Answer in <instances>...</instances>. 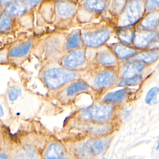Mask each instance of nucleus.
Masks as SVG:
<instances>
[{
  "mask_svg": "<svg viewBox=\"0 0 159 159\" xmlns=\"http://www.w3.org/2000/svg\"><path fill=\"white\" fill-rule=\"evenodd\" d=\"M78 76L77 73L66 68H51L44 74V80L47 86L51 89H56Z\"/></svg>",
  "mask_w": 159,
  "mask_h": 159,
  "instance_id": "1",
  "label": "nucleus"
},
{
  "mask_svg": "<svg viewBox=\"0 0 159 159\" xmlns=\"http://www.w3.org/2000/svg\"><path fill=\"white\" fill-rule=\"evenodd\" d=\"M113 112L114 106L106 102V104H96L83 110L80 116L84 121L101 122L109 120Z\"/></svg>",
  "mask_w": 159,
  "mask_h": 159,
  "instance_id": "2",
  "label": "nucleus"
},
{
  "mask_svg": "<svg viewBox=\"0 0 159 159\" xmlns=\"http://www.w3.org/2000/svg\"><path fill=\"white\" fill-rule=\"evenodd\" d=\"M143 3L141 0H129L124 7L123 14L121 16L122 27L130 26L137 22L143 13Z\"/></svg>",
  "mask_w": 159,
  "mask_h": 159,
  "instance_id": "3",
  "label": "nucleus"
},
{
  "mask_svg": "<svg viewBox=\"0 0 159 159\" xmlns=\"http://www.w3.org/2000/svg\"><path fill=\"white\" fill-rule=\"evenodd\" d=\"M112 30L109 28H101L83 33L81 40L85 46L97 48L102 45L110 37Z\"/></svg>",
  "mask_w": 159,
  "mask_h": 159,
  "instance_id": "4",
  "label": "nucleus"
},
{
  "mask_svg": "<svg viewBox=\"0 0 159 159\" xmlns=\"http://www.w3.org/2000/svg\"><path fill=\"white\" fill-rule=\"evenodd\" d=\"M158 42V34L154 31H141L135 32L132 43L137 49L149 48Z\"/></svg>",
  "mask_w": 159,
  "mask_h": 159,
  "instance_id": "5",
  "label": "nucleus"
},
{
  "mask_svg": "<svg viewBox=\"0 0 159 159\" xmlns=\"http://www.w3.org/2000/svg\"><path fill=\"white\" fill-rule=\"evenodd\" d=\"M85 52L81 49L74 50L68 53L63 61V65L68 68L73 69L82 65L85 61Z\"/></svg>",
  "mask_w": 159,
  "mask_h": 159,
  "instance_id": "6",
  "label": "nucleus"
},
{
  "mask_svg": "<svg viewBox=\"0 0 159 159\" xmlns=\"http://www.w3.org/2000/svg\"><path fill=\"white\" fill-rule=\"evenodd\" d=\"M117 80V75L111 70L100 72L94 80V84L99 89H104L112 85Z\"/></svg>",
  "mask_w": 159,
  "mask_h": 159,
  "instance_id": "7",
  "label": "nucleus"
},
{
  "mask_svg": "<svg viewBox=\"0 0 159 159\" xmlns=\"http://www.w3.org/2000/svg\"><path fill=\"white\" fill-rule=\"evenodd\" d=\"M145 66V64L142 62L132 60L124 65L120 76L122 79H129L136 76L144 69Z\"/></svg>",
  "mask_w": 159,
  "mask_h": 159,
  "instance_id": "8",
  "label": "nucleus"
},
{
  "mask_svg": "<svg viewBox=\"0 0 159 159\" xmlns=\"http://www.w3.org/2000/svg\"><path fill=\"white\" fill-rule=\"evenodd\" d=\"M112 53L117 58L125 60L134 57L138 53L137 49L123 43H117L112 47Z\"/></svg>",
  "mask_w": 159,
  "mask_h": 159,
  "instance_id": "9",
  "label": "nucleus"
},
{
  "mask_svg": "<svg viewBox=\"0 0 159 159\" xmlns=\"http://www.w3.org/2000/svg\"><path fill=\"white\" fill-rule=\"evenodd\" d=\"M158 13L153 11L146 16L140 22L139 28L141 31H153L158 27Z\"/></svg>",
  "mask_w": 159,
  "mask_h": 159,
  "instance_id": "10",
  "label": "nucleus"
},
{
  "mask_svg": "<svg viewBox=\"0 0 159 159\" xmlns=\"http://www.w3.org/2000/svg\"><path fill=\"white\" fill-rule=\"evenodd\" d=\"M10 159H37L34 149L30 147H22L14 152L8 150Z\"/></svg>",
  "mask_w": 159,
  "mask_h": 159,
  "instance_id": "11",
  "label": "nucleus"
},
{
  "mask_svg": "<svg viewBox=\"0 0 159 159\" xmlns=\"http://www.w3.org/2000/svg\"><path fill=\"white\" fill-rule=\"evenodd\" d=\"M32 43L30 41L12 47L9 52V56L12 58H17L26 55L30 50Z\"/></svg>",
  "mask_w": 159,
  "mask_h": 159,
  "instance_id": "12",
  "label": "nucleus"
},
{
  "mask_svg": "<svg viewBox=\"0 0 159 159\" xmlns=\"http://www.w3.org/2000/svg\"><path fill=\"white\" fill-rule=\"evenodd\" d=\"M86 148L94 155L101 154L107 147L108 141L99 139H93L86 143Z\"/></svg>",
  "mask_w": 159,
  "mask_h": 159,
  "instance_id": "13",
  "label": "nucleus"
},
{
  "mask_svg": "<svg viewBox=\"0 0 159 159\" xmlns=\"http://www.w3.org/2000/svg\"><path fill=\"white\" fill-rule=\"evenodd\" d=\"M135 30L130 26H124L117 32V36L121 43L130 45L132 43Z\"/></svg>",
  "mask_w": 159,
  "mask_h": 159,
  "instance_id": "14",
  "label": "nucleus"
},
{
  "mask_svg": "<svg viewBox=\"0 0 159 159\" xmlns=\"http://www.w3.org/2000/svg\"><path fill=\"white\" fill-rule=\"evenodd\" d=\"M158 50L155 49L137 53L132 57V60L140 61L144 64H150L155 61L158 59Z\"/></svg>",
  "mask_w": 159,
  "mask_h": 159,
  "instance_id": "15",
  "label": "nucleus"
},
{
  "mask_svg": "<svg viewBox=\"0 0 159 159\" xmlns=\"http://www.w3.org/2000/svg\"><path fill=\"white\" fill-rule=\"evenodd\" d=\"M28 9L25 2L20 1L7 6L6 8V12L10 16L17 17L25 14Z\"/></svg>",
  "mask_w": 159,
  "mask_h": 159,
  "instance_id": "16",
  "label": "nucleus"
},
{
  "mask_svg": "<svg viewBox=\"0 0 159 159\" xmlns=\"http://www.w3.org/2000/svg\"><path fill=\"white\" fill-rule=\"evenodd\" d=\"M129 93V89L125 88L124 89L109 93L107 94L103 98L104 102H121L128 96Z\"/></svg>",
  "mask_w": 159,
  "mask_h": 159,
  "instance_id": "17",
  "label": "nucleus"
},
{
  "mask_svg": "<svg viewBox=\"0 0 159 159\" xmlns=\"http://www.w3.org/2000/svg\"><path fill=\"white\" fill-rule=\"evenodd\" d=\"M45 159H69L64 157V151L58 143H52L45 152Z\"/></svg>",
  "mask_w": 159,
  "mask_h": 159,
  "instance_id": "18",
  "label": "nucleus"
},
{
  "mask_svg": "<svg viewBox=\"0 0 159 159\" xmlns=\"http://www.w3.org/2000/svg\"><path fill=\"white\" fill-rule=\"evenodd\" d=\"M98 62L106 67H113L117 65V57L112 52H103L98 57Z\"/></svg>",
  "mask_w": 159,
  "mask_h": 159,
  "instance_id": "19",
  "label": "nucleus"
},
{
  "mask_svg": "<svg viewBox=\"0 0 159 159\" xmlns=\"http://www.w3.org/2000/svg\"><path fill=\"white\" fill-rule=\"evenodd\" d=\"M57 10L60 16L68 17L75 14L76 11V7L69 2L61 1L57 4Z\"/></svg>",
  "mask_w": 159,
  "mask_h": 159,
  "instance_id": "20",
  "label": "nucleus"
},
{
  "mask_svg": "<svg viewBox=\"0 0 159 159\" xmlns=\"http://www.w3.org/2000/svg\"><path fill=\"white\" fill-rule=\"evenodd\" d=\"M107 6V1L103 0H84V6L85 8L93 12H101Z\"/></svg>",
  "mask_w": 159,
  "mask_h": 159,
  "instance_id": "21",
  "label": "nucleus"
},
{
  "mask_svg": "<svg viewBox=\"0 0 159 159\" xmlns=\"http://www.w3.org/2000/svg\"><path fill=\"white\" fill-rule=\"evenodd\" d=\"M10 113L5 94H0V120L5 124L9 119Z\"/></svg>",
  "mask_w": 159,
  "mask_h": 159,
  "instance_id": "22",
  "label": "nucleus"
},
{
  "mask_svg": "<svg viewBox=\"0 0 159 159\" xmlns=\"http://www.w3.org/2000/svg\"><path fill=\"white\" fill-rule=\"evenodd\" d=\"M89 88V86L84 81H78L72 83L67 89L66 94L68 96H72L78 92L85 91Z\"/></svg>",
  "mask_w": 159,
  "mask_h": 159,
  "instance_id": "23",
  "label": "nucleus"
},
{
  "mask_svg": "<svg viewBox=\"0 0 159 159\" xmlns=\"http://www.w3.org/2000/svg\"><path fill=\"white\" fill-rule=\"evenodd\" d=\"M158 88L155 86L152 88L147 93L145 102L148 105H155L158 102Z\"/></svg>",
  "mask_w": 159,
  "mask_h": 159,
  "instance_id": "24",
  "label": "nucleus"
},
{
  "mask_svg": "<svg viewBox=\"0 0 159 159\" xmlns=\"http://www.w3.org/2000/svg\"><path fill=\"white\" fill-rule=\"evenodd\" d=\"M12 25V19L7 14H2L0 16V31L6 32L9 30Z\"/></svg>",
  "mask_w": 159,
  "mask_h": 159,
  "instance_id": "25",
  "label": "nucleus"
},
{
  "mask_svg": "<svg viewBox=\"0 0 159 159\" xmlns=\"http://www.w3.org/2000/svg\"><path fill=\"white\" fill-rule=\"evenodd\" d=\"M81 37L78 33L72 34L67 40L66 48L67 50H73L78 48L81 43Z\"/></svg>",
  "mask_w": 159,
  "mask_h": 159,
  "instance_id": "26",
  "label": "nucleus"
},
{
  "mask_svg": "<svg viewBox=\"0 0 159 159\" xmlns=\"http://www.w3.org/2000/svg\"><path fill=\"white\" fill-rule=\"evenodd\" d=\"M142 80V76L139 75L136 76L132 77L129 79H123L118 83V86H135L139 84Z\"/></svg>",
  "mask_w": 159,
  "mask_h": 159,
  "instance_id": "27",
  "label": "nucleus"
},
{
  "mask_svg": "<svg viewBox=\"0 0 159 159\" xmlns=\"http://www.w3.org/2000/svg\"><path fill=\"white\" fill-rule=\"evenodd\" d=\"M6 125L0 120V148L6 147L7 144V129Z\"/></svg>",
  "mask_w": 159,
  "mask_h": 159,
  "instance_id": "28",
  "label": "nucleus"
},
{
  "mask_svg": "<svg viewBox=\"0 0 159 159\" xmlns=\"http://www.w3.org/2000/svg\"><path fill=\"white\" fill-rule=\"evenodd\" d=\"M159 0H146L145 8L148 11H155L158 7Z\"/></svg>",
  "mask_w": 159,
  "mask_h": 159,
  "instance_id": "29",
  "label": "nucleus"
},
{
  "mask_svg": "<svg viewBox=\"0 0 159 159\" xmlns=\"http://www.w3.org/2000/svg\"><path fill=\"white\" fill-rule=\"evenodd\" d=\"M126 0H114L113 2V8L115 11L120 12L125 6Z\"/></svg>",
  "mask_w": 159,
  "mask_h": 159,
  "instance_id": "30",
  "label": "nucleus"
},
{
  "mask_svg": "<svg viewBox=\"0 0 159 159\" xmlns=\"http://www.w3.org/2000/svg\"><path fill=\"white\" fill-rule=\"evenodd\" d=\"M0 159H10L6 147L0 148Z\"/></svg>",
  "mask_w": 159,
  "mask_h": 159,
  "instance_id": "31",
  "label": "nucleus"
},
{
  "mask_svg": "<svg viewBox=\"0 0 159 159\" xmlns=\"http://www.w3.org/2000/svg\"><path fill=\"white\" fill-rule=\"evenodd\" d=\"M20 1H22V0H0V6L7 7V6L12 3Z\"/></svg>",
  "mask_w": 159,
  "mask_h": 159,
  "instance_id": "32",
  "label": "nucleus"
},
{
  "mask_svg": "<svg viewBox=\"0 0 159 159\" xmlns=\"http://www.w3.org/2000/svg\"><path fill=\"white\" fill-rule=\"evenodd\" d=\"M42 0H24L25 4L30 7H34L37 5Z\"/></svg>",
  "mask_w": 159,
  "mask_h": 159,
  "instance_id": "33",
  "label": "nucleus"
},
{
  "mask_svg": "<svg viewBox=\"0 0 159 159\" xmlns=\"http://www.w3.org/2000/svg\"><path fill=\"white\" fill-rule=\"evenodd\" d=\"M2 14V12H1V7H0V16H1Z\"/></svg>",
  "mask_w": 159,
  "mask_h": 159,
  "instance_id": "34",
  "label": "nucleus"
},
{
  "mask_svg": "<svg viewBox=\"0 0 159 159\" xmlns=\"http://www.w3.org/2000/svg\"><path fill=\"white\" fill-rule=\"evenodd\" d=\"M103 1H107V0H103Z\"/></svg>",
  "mask_w": 159,
  "mask_h": 159,
  "instance_id": "35",
  "label": "nucleus"
},
{
  "mask_svg": "<svg viewBox=\"0 0 159 159\" xmlns=\"http://www.w3.org/2000/svg\"><path fill=\"white\" fill-rule=\"evenodd\" d=\"M101 159H106L105 158H101Z\"/></svg>",
  "mask_w": 159,
  "mask_h": 159,
  "instance_id": "36",
  "label": "nucleus"
}]
</instances>
